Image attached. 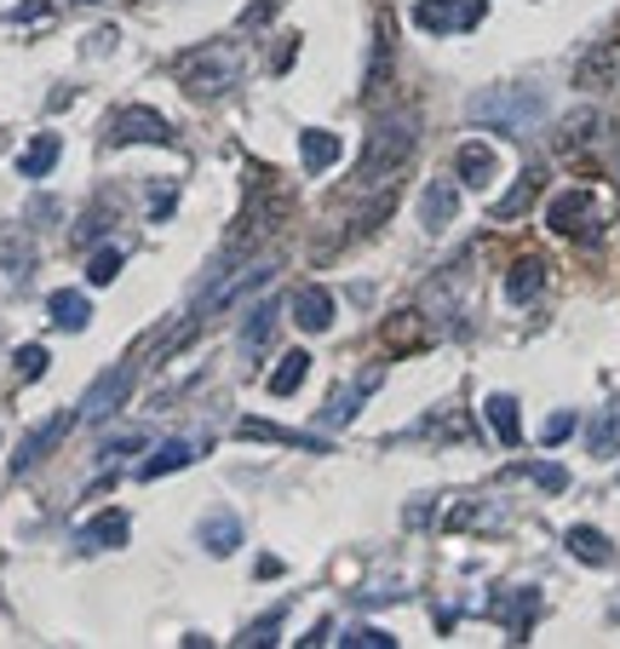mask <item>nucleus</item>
<instances>
[{
  "instance_id": "nucleus-20",
  "label": "nucleus",
  "mask_w": 620,
  "mask_h": 649,
  "mask_svg": "<svg viewBox=\"0 0 620 649\" xmlns=\"http://www.w3.org/2000/svg\"><path fill=\"white\" fill-rule=\"evenodd\" d=\"M483 414H489V425H494V437L506 442V449H517L523 442V414H517V397H506V391H494L489 402H483Z\"/></svg>"
},
{
  "instance_id": "nucleus-7",
  "label": "nucleus",
  "mask_w": 620,
  "mask_h": 649,
  "mask_svg": "<svg viewBox=\"0 0 620 649\" xmlns=\"http://www.w3.org/2000/svg\"><path fill=\"white\" fill-rule=\"evenodd\" d=\"M69 425H75V414H69V409H64V414H52V420H41V425H35V432L24 437V442H17L12 472H17V477H24V472H35V465H41V460L58 449V442L69 437Z\"/></svg>"
},
{
  "instance_id": "nucleus-26",
  "label": "nucleus",
  "mask_w": 620,
  "mask_h": 649,
  "mask_svg": "<svg viewBox=\"0 0 620 649\" xmlns=\"http://www.w3.org/2000/svg\"><path fill=\"white\" fill-rule=\"evenodd\" d=\"M0 265H7L17 282H24V276L35 271V248H29V241L17 236V230H0Z\"/></svg>"
},
{
  "instance_id": "nucleus-25",
  "label": "nucleus",
  "mask_w": 620,
  "mask_h": 649,
  "mask_svg": "<svg viewBox=\"0 0 620 649\" xmlns=\"http://www.w3.org/2000/svg\"><path fill=\"white\" fill-rule=\"evenodd\" d=\"M305 374H311V357H305V351H288L282 369L270 374V397H293L299 385H305Z\"/></svg>"
},
{
  "instance_id": "nucleus-14",
  "label": "nucleus",
  "mask_w": 620,
  "mask_h": 649,
  "mask_svg": "<svg viewBox=\"0 0 620 649\" xmlns=\"http://www.w3.org/2000/svg\"><path fill=\"white\" fill-rule=\"evenodd\" d=\"M379 379H385V374H379V369H368V374L356 379V385H339V391L328 397V409H322V425H345V420H351V414L368 402V391H379Z\"/></svg>"
},
{
  "instance_id": "nucleus-27",
  "label": "nucleus",
  "mask_w": 620,
  "mask_h": 649,
  "mask_svg": "<svg viewBox=\"0 0 620 649\" xmlns=\"http://www.w3.org/2000/svg\"><path fill=\"white\" fill-rule=\"evenodd\" d=\"M242 437H265V442H293V449H322L311 432H282V425H270V420H242Z\"/></svg>"
},
{
  "instance_id": "nucleus-24",
  "label": "nucleus",
  "mask_w": 620,
  "mask_h": 649,
  "mask_svg": "<svg viewBox=\"0 0 620 649\" xmlns=\"http://www.w3.org/2000/svg\"><path fill=\"white\" fill-rule=\"evenodd\" d=\"M276 316H282V305H276V299H265V305H253V311H248V322H242V345H248V351H258V345H270V334H276Z\"/></svg>"
},
{
  "instance_id": "nucleus-3",
  "label": "nucleus",
  "mask_w": 620,
  "mask_h": 649,
  "mask_svg": "<svg viewBox=\"0 0 620 649\" xmlns=\"http://www.w3.org/2000/svg\"><path fill=\"white\" fill-rule=\"evenodd\" d=\"M178 87H185L195 104H213V98H225L236 87V75H242V58L236 52H218V47H195L173 64Z\"/></svg>"
},
{
  "instance_id": "nucleus-21",
  "label": "nucleus",
  "mask_w": 620,
  "mask_h": 649,
  "mask_svg": "<svg viewBox=\"0 0 620 649\" xmlns=\"http://www.w3.org/2000/svg\"><path fill=\"white\" fill-rule=\"evenodd\" d=\"M540 288H546V265H540V259H517L511 276H506V299L511 305H529Z\"/></svg>"
},
{
  "instance_id": "nucleus-18",
  "label": "nucleus",
  "mask_w": 620,
  "mask_h": 649,
  "mask_svg": "<svg viewBox=\"0 0 620 649\" xmlns=\"http://www.w3.org/2000/svg\"><path fill=\"white\" fill-rule=\"evenodd\" d=\"M47 311H52V322L64 334H81L87 322H92V299L81 294V288H58L52 299H47Z\"/></svg>"
},
{
  "instance_id": "nucleus-23",
  "label": "nucleus",
  "mask_w": 620,
  "mask_h": 649,
  "mask_svg": "<svg viewBox=\"0 0 620 649\" xmlns=\"http://www.w3.org/2000/svg\"><path fill=\"white\" fill-rule=\"evenodd\" d=\"M586 449H592V454H620V402L586 425Z\"/></svg>"
},
{
  "instance_id": "nucleus-31",
  "label": "nucleus",
  "mask_w": 620,
  "mask_h": 649,
  "mask_svg": "<svg viewBox=\"0 0 620 649\" xmlns=\"http://www.w3.org/2000/svg\"><path fill=\"white\" fill-rule=\"evenodd\" d=\"M115 276H122V248H98V253H92V265H87V282L110 288Z\"/></svg>"
},
{
  "instance_id": "nucleus-33",
  "label": "nucleus",
  "mask_w": 620,
  "mask_h": 649,
  "mask_svg": "<svg viewBox=\"0 0 620 649\" xmlns=\"http://www.w3.org/2000/svg\"><path fill=\"white\" fill-rule=\"evenodd\" d=\"M138 449H144V432H127V437H115V442H104V449H98V460H104V465H115V460H122V454H138Z\"/></svg>"
},
{
  "instance_id": "nucleus-6",
  "label": "nucleus",
  "mask_w": 620,
  "mask_h": 649,
  "mask_svg": "<svg viewBox=\"0 0 620 649\" xmlns=\"http://www.w3.org/2000/svg\"><path fill=\"white\" fill-rule=\"evenodd\" d=\"M104 145H173V127H167L155 110L132 104V110H115V115H110Z\"/></svg>"
},
{
  "instance_id": "nucleus-35",
  "label": "nucleus",
  "mask_w": 620,
  "mask_h": 649,
  "mask_svg": "<svg viewBox=\"0 0 620 649\" xmlns=\"http://www.w3.org/2000/svg\"><path fill=\"white\" fill-rule=\"evenodd\" d=\"M276 633H282V610H276V615H265V621H253V626H248V633L236 638V644H276Z\"/></svg>"
},
{
  "instance_id": "nucleus-22",
  "label": "nucleus",
  "mask_w": 620,
  "mask_h": 649,
  "mask_svg": "<svg viewBox=\"0 0 620 649\" xmlns=\"http://www.w3.org/2000/svg\"><path fill=\"white\" fill-rule=\"evenodd\" d=\"M58 155H64V145H58V133H41V138H35V145L24 150V155H17V173H24V178H47V173L58 167Z\"/></svg>"
},
{
  "instance_id": "nucleus-40",
  "label": "nucleus",
  "mask_w": 620,
  "mask_h": 649,
  "mask_svg": "<svg viewBox=\"0 0 620 649\" xmlns=\"http://www.w3.org/2000/svg\"><path fill=\"white\" fill-rule=\"evenodd\" d=\"M75 7H98V0H75Z\"/></svg>"
},
{
  "instance_id": "nucleus-28",
  "label": "nucleus",
  "mask_w": 620,
  "mask_h": 649,
  "mask_svg": "<svg viewBox=\"0 0 620 649\" xmlns=\"http://www.w3.org/2000/svg\"><path fill=\"white\" fill-rule=\"evenodd\" d=\"M615 70H620V40H604V47L580 64V87H597V80H609Z\"/></svg>"
},
{
  "instance_id": "nucleus-16",
  "label": "nucleus",
  "mask_w": 620,
  "mask_h": 649,
  "mask_svg": "<svg viewBox=\"0 0 620 649\" xmlns=\"http://www.w3.org/2000/svg\"><path fill=\"white\" fill-rule=\"evenodd\" d=\"M592 208H597L592 190H564V196H557L552 208H546V225H552V230H564V236H574V230L592 219Z\"/></svg>"
},
{
  "instance_id": "nucleus-13",
  "label": "nucleus",
  "mask_w": 620,
  "mask_h": 649,
  "mask_svg": "<svg viewBox=\"0 0 620 649\" xmlns=\"http://www.w3.org/2000/svg\"><path fill=\"white\" fill-rule=\"evenodd\" d=\"M454 173L466 178L471 190H489L494 178H499V155H494L489 145H477V138H471V145H459V155H454Z\"/></svg>"
},
{
  "instance_id": "nucleus-15",
  "label": "nucleus",
  "mask_w": 620,
  "mask_h": 649,
  "mask_svg": "<svg viewBox=\"0 0 620 649\" xmlns=\"http://www.w3.org/2000/svg\"><path fill=\"white\" fill-rule=\"evenodd\" d=\"M564 546L580 563H592V570H609V563H615V540L604 529H592V523H574V529L564 535Z\"/></svg>"
},
{
  "instance_id": "nucleus-39",
  "label": "nucleus",
  "mask_w": 620,
  "mask_h": 649,
  "mask_svg": "<svg viewBox=\"0 0 620 649\" xmlns=\"http://www.w3.org/2000/svg\"><path fill=\"white\" fill-rule=\"evenodd\" d=\"M150 213H155V219H167V213H173V196H167V190H155V196H150Z\"/></svg>"
},
{
  "instance_id": "nucleus-11",
  "label": "nucleus",
  "mask_w": 620,
  "mask_h": 649,
  "mask_svg": "<svg viewBox=\"0 0 620 649\" xmlns=\"http://www.w3.org/2000/svg\"><path fill=\"white\" fill-rule=\"evenodd\" d=\"M195 546L213 558H230L236 546H242V517L236 512H207L202 523H195Z\"/></svg>"
},
{
  "instance_id": "nucleus-8",
  "label": "nucleus",
  "mask_w": 620,
  "mask_h": 649,
  "mask_svg": "<svg viewBox=\"0 0 620 649\" xmlns=\"http://www.w3.org/2000/svg\"><path fill=\"white\" fill-rule=\"evenodd\" d=\"M127 540H132V517L122 506H110V512H98L75 529V546H81V552H115V546H127Z\"/></svg>"
},
{
  "instance_id": "nucleus-1",
  "label": "nucleus",
  "mask_w": 620,
  "mask_h": 649,
  "mask_svg": "<svg viewBox=\"0 0 620 649\" xmlns=\"http://www.w3.org/2000/svg\"><path fill=\"white\" fill-rule=\"evenodd\" d=\"M414 138H419V121L414 115H385L379 127L368 133V150L356 161V190H374V185H391L403 173V161L414 155Z\"/></svg>"
},
{
  "instance_id": "nucleus-30",
  "label": "nucleus",
  "mask_w": 620,
  "mask_h": 649,
  "mask_svg": "<svg viewBox=\"0 0 620 649\" xmlns=\"http://www.w3.org/2000/svg\"><path fill=\"white\" fill-rule=\"evenodd\" d=\"M47 345H17V351H12V369H17V379H41L47 374Z\"/></svg>"
},
{
  "instance_id": "nucleus-4",
  "label": "nucleus",
  "mask_w": 620,
  "mask_h": 649,
  "mask_svg": "<svg viewBox=\"0 0 620 649\" xmlns=\"http://www.w3.org/2000/svg\"><path fill=\"white\" fill-rule=\"evenodd\" d=\"M132 362H115L110 374H98L92 385H87V397H81V409H75V420L81 425H104L115 409H127V397H132Z\"/></svg>"
},
{
  "instance_id": "nucleus-36",
  "label": "nucleus",
  "mask_w": 620,
  "mask_h": 649,
  "mask_svg": "<svg viewBox=\"0 0 620 649\" xmlns=\"http://www.w3.org/2000/svg\"><path fill=\"white\" fill-rule=\"evenodd\" d=\"M569 432H574V414H569V409H557V414L546 420V432H540V437H546V442H552V449H557V442H564Z\"/></svg>"
},
{
  "instance_id": "nucleus-2",
  "label": "nucleus",
  "mask_w": 620,
  "mask_h": 649,
  "mask_svg": "<svg viewBox=\"0 0 620 649\" xmlns=\"http://www.w3.org/2000/svg\"><path fill=\"white\" fill-rule=\"evenodd\" d=\"M466 115L477 121V127L523 138L529 127L546 121V92H540V87H489V92H477L466 104Z\"/></svg>"
},
{
  "instance_id": "nucleus-10",
  "label": "nucleus",
  "mask_w": 620,
  "mask_h": 649,
  "mask_svg": "<svg viewBox=\"0 0 620 649\" xmlns=\"http://www.w3.org/2000/svg\"><path fill=\"white\" fill-rule=\"evenodd\" d=\"M454 213H459V185H454V178H431L426 196H419V225H426V230H448Z\"/></svg>"
},
{
  "instance_id": "nucleus-29",
  "label": "nucleus",
  "mask_w": 620,
  "mask_h": 649,
  "mask_svg": "<svg viewBox=\"0 0 620 649\" xmlns=\"http://www.w3.org/2000/svg\"><path fill=\"white\" fill-rule=\"evenodd\" d=\"M540 178H546V173H540V167H529V173H523V185H517L506 201H494V219H499V225H506V219H517V213H523L529 201L540 196Z\"/></svg>"
},
{
  "instance_id": "nucleus-34",
  "label": "nucleus",
  "mask_w": 620,
  "mask_h": 649,
  "mask_svg": "<svg viewBox=\"0 0 620 649\" xmlns=\"http://www.w3.org/2000/svg\"><path fill=\"white\" fill-rule=\"evenodd\" d=\"M529 477H534L546 495H564V489H569V472H564V465H529Z\"/></svg>"
},
{
  "instance_id": "nucleus-9",
  "label": "nucleus",
  "mask_w": 620,
  "mask_h": 649,
  "mask_svg": "<svg viewBox=\"0 0 620 649\" xmlns=\"http://www.w3.org/2000/svg\"><path fill=\"white\" fill-rule=\"evenodd\" d=\"M270 276H276V265H265V259H258V265H248V271H236L230 282H218V288H207V294H202V305H195V322L213 316V311H230L236 299L253 294V288H265Z\"/></svg>"
},
{
  "instance_id": "nucleus-17",
  "label": "nucleus",
  "mask_w": 620,
  "mask_h": 649,
  "mask_svg": "<svg viewBox=\"0 0 620 649\" xmlns=\"http://www.w3.org/2000/svg\"><path fill=\"white\" fill-rule=\"evenodd\" d=\"M339 155H345V145H339V133H328V127L299 133V161H305V173H328Z\"/></svg>"
},
{
  "instance_id": "nucleus-38",
  "label": "nucleus",
  "mask_w": 620,
  "mask_h": 649,
  "mask_svg": "<svg viewBox=\"0 0 620 649\" xmlns=\"http://www.w3.org/2000/svg\"><path fill=\"white\" fill-rule=\"evenodd\" d=\"M592 133V110H580V115H569V133H564V145H580V138Z\"/></svg>"
},
{
  "instance_id": "nucleus-37",
  "label": "nucleus",
  "mask_w": 620,
  "mask_h": 649,
  "mask_svg": "<svg viewBox=\"0 0 620 649\" xmlns=\"http://www.w3.org/2000/svg\"><path fill=\"white\" fill-rule=\"evenodd\" d=\"M276 12H282V0H253V7L242 12V29H253V24H270Z\"/></svg>"
},
{
  "instance_id": "nucleus-5",
  "label": "nucleus",
  "mask_w": 620,
  "mask_h": 649,
  "mask_svg": "<svg viewBox=\"0 0 620 649\" xmlns=\"http://www.w3.org/2000/svg\"><path fill=\"white\" fill-rule=\"evenodd\" d=\"M489 12V0H414V29L426 35H459L477 29Z\"/></svg>"
},
{
  "instance_id": "nucleus-32",
  "label": "nucleus",
  "mask_w": 620,
  "mask_h": 649,
  "mask_svg": "<svg viewBox=\"0 0 620 649\" xmlns=\"http://www.w3.org/2000/svg\"><path fill=\"white\" fill-rule=\"evenodd\" d=\"M339 644H351V649H396V638L385 633V626H351Z\"/></svg>"
},
{
  "instance_id": "nucleus-19",
  "label": "nucleus",
  "mask_w": 620,
  "mask_h": 649,
  "mask_svg": "<svg viewBox=\"0 0 620 649\" xmlns=\"http://www.w3.org/2000/svg\"><path fill=\"white\" fill-rule=\"evenodd\" d=\"M190 460H195V442H185V437H167L162 449H155L144 465H138V483H155V477H167V472H185Z\"/></svg>"
},
{
  "instance_id": "nucleus-12",
  "label": "nucleus",
  "mask_w": 620,
  "mask_h": 649,
  "mask_svg": "<svg viewBox=\"0 0 620 649\" xmlns=\"http://www.w3.org/2000/svg\"><path fill=\"white\" fill-rule=\"evenodd\" d=\"M293 322H299L305 334H328V328H333V294L316 288V282H311V288H299V294H293Z\"/></svg>"
}]
</instances>
